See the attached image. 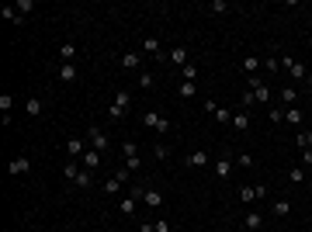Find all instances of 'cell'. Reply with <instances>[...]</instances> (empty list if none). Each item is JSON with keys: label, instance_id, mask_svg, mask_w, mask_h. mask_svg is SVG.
<instances>
[{"label": "cell", "instance_id": "7", "mask_svg": "<svg viewBox=\"0 0 312 232\" xmlns=\"http://www.w3.org/2000/svg\"><path fill=\"white\" fill-rule=\"evenodd\" d=\"M28 170H31V160H28V156H14V160L7 163V173H11V177H21V173H28Z\"/></svg>", "mask_w": 312, "mask_h": 232}, {"label": "cell", "instance_id": "43", "mask_svg": "<svg viewBox=\"0 0 312 232\" xmlns=\"http://www.w3.org/2000/svg\"><path fill=\"white\" fill-rule=\"evenodd\" d=\"M215 118H219V122H225V125H232V114H229L225 107H219V111H215Z\"/></svg>", "mask_w": 312, "mask_h": 232}, {"label": "cell", "instance_id": "6", "mask_svg": "<svg viewBox=\"0 0 312 232\" xmlns=\"http://www.w3.org/2000/svg\"><path fill=\"white\" fill-rule=\"evenodd\" d=\"M264 198H267V187H260V184L257 187H240V201H246V205L250 201H264Z\"/></svg>", "mask_w": 312, "mask_h": 232}, {"label": "cell", "instance_id": "24", "mask_svg": "<svg viewBox=\"0 0 312 232\" xmlns=\"http://www.w3.org/2000/svg\"><path fill=\"white\" fill-rule=\"evenodd\" d=\"M285 122L288 125H302V111L298 107H285Z\"/></svg>", "mask_w": 312, "mask_h": 232}, {"label": "cell", "instance_id": "41", "mask_svg": "<svg viewBox=\"0 0 312 232\" xmlns=\"http://www.w3.org/2000/svg\"><path fill=\"white\" fill-rule=\"evenodd\" d=\"M139 167H142V156H135V160H125V170H129V173H135Z\"/></svg>", "mask_w": 312, "mask_h": 232}, {"label": "cell", "instance_id": "37", "mask_svg": "<svg viewBox=\"0 0 312 232\" xmlns=\"http://www.w3.org/2000/svg\"><path fill=\"white\" fill-rule=\"evenodd\" d=\"M215 173H219V177H229V160H225V156L215 160Z\"/></svg>", "mask_w": 312, "mask_h": 232}, {"label": "cell", "instance_id": "18", "mask_svg": "<svg viewBox=\"0 0 312 232\" xmlns=\"http://www.w3.org/2000/svg\"><path fill=\"white\" fill-rule=\"evenodd\" d=\"M142 201H146L149 208H160V205H163V194H160V190H142Z\"/></svg>", "mask_w": 312, "mask_h": 232}, {"label": "cell", "instance_id": "35", "mask_svg": "<svg viewBox=\"0 0 312 232\" xmlns=\"http://www.w3.org/2000/svg\"><path fill=\"white\" fill-rule=\"evenodd\" d=\"M153 156H156V160H167V156H170V149H167L163 142H156V146H153Z\"/></svg>", "mask_w": 312, "mask_h": 232}, {"label": "cell", "instance_id": "16", "mask_svg": "<svg viewBox=\"0 0 312 232\" xmlns=\"http://www.w3.org/2000/svg\"><path fill=\"white\" fill-rule=\"evenodd\" d=\"M243 225H246L250 232H257V229H264V215H260V211H246V218H243Z\"/></svg>", "mask_w": 312, "mask_h": 232}, {"label": "cell", "instance_id": "10", "mask_svg": "<svg viewBox=\"0 0 312 232\" xmlns=\"http://www.w3.org/2000/svg\"><path fill=\"white\" fill-rule=\"evenodd\" d=\"M250 125H253L250 111H236V114H232V128H236V132H250Z\"/></svg>", "mask_w": 312, "mask_h": 232}, {"label": "cell", "instance_id": "29", "mask_svg": "<svg viewBox=\"0 0 312 232\" xmlns=\"http://www.w3.org/2000/svg\"><path fill=\"white\" fill-rule=\"evenodd\" d=\"M135 205H139L135 198H122V201H118V208H122V215H135Z\"/></svg>", "mask_w": 312, "mask_h": 232}, {"label": "cell", "instance_id": "47", "mask_svg": "<svg viewBox=\"0 0 312 232\" xmlns=\"http://www.w3.org/2000/svg\"><path fill=\"white\" fill-rule=\"evenodd\" d=\"M139 232H156V225H153V222H142V225H139Z\"/></svg>", "mask_w": 312, "mask_h": 232}, {"label": "cell", "instance_id": "40", "mask_svg": "<svg viewBox=\"0 0 312 232\" xmlns=\"http://www.w3.org/2000/svg\"><path fill=\"white\" fill-rule=\"evenodd\" d=\"M267 118H270V122H285V111H281V107H270Z\"/></svg>", "mask_w": 312, "mask_h": 232}, {"label": "cell", "instance_id": "11", "mask_svg": "<svg viewBox=\"0 0 312 232\" xmlns=\"http://www.w3.org/2000/svg\"><path fill=\"white\" fill-rule=\"evenodd\" d=\"M167 63H174V66H187V45H174V49L167 52Z\"/></svg>", "mask_w": 312, "mask_h": 232}, {"label": "cell", "instance_id": "19", "mask_svg": "<svg viewBox=\"0 0 312 232\" xmlns=\"http://www.w3.org/2000/svg\"><path fill=\"white\" fill-rule=\"evenodd\" d=\"M0 18L11 21V24H21V21H24V18L18 14V7H11V4H7V7H0Z\"/></svg>", "mask_w": 312, "mask_h": 232}, {"label": "cell", "instance_id": "20", "mask_svg": "<svg viewBox=\"0 0 312 232\" xmlns=\"http://www.w3.org/2000/svg\"><path fill=\"white\" fill-rule=\"evenodd\" d=\"M240 66H243V73H246V76H257V69H260L264 63H257V56H246Z\"/></svg>", "mask_w": 312, "mask_h": 232}, {"label": "cell", "instance_id": "23", "mask_svg": "<svg viewBox=\"0 0 312 232\" xmlns=\"http://www.w3.org/2000/svg\"><path fill=\"white\" fill-rule=\"evenodd\" d=\"M291 211V201H274V205H270V215H278V218H285Z\"/></svg>", "mask_w": 312, "mask_h": 232}, {"label": "cell", "instance_id": "12", "mask_svg": "<svg viewBox=\"0 0 312 232\" xmlns=\"http://www.w3.org/2000/svg\"><path fill=\"white\" fill-rule=\"evenodd\" d=\"M66 152H69V156H84V152H87V139H66Z\"/></svg>", "mask_w": 312, "mask_h": 232}, {"label": "cell", "instance_id": "5", "mask_svg": "<svg viewBox=\"0 0 312 232\" xmlns=\"http://www.w3.org/2000/svg\"><path fill=\"white\" fill-rule=\"evenodd\" d=\"M281 66L295 76V80H305V76H309V69H305V63H298V59H291V56H285L281 59Z\"/></svg>", "mask_w": 312, "mask_h": 232}, {"label": "cell", "instance_id": "26", "mask_svg": "<svg viewBox=\"0 0 312 232\" xmlns=\"http://www.w3.org/2000/svg\"><path fill=\"white\" fill-rule=\"evenodd\" d=\"M180 73H184V80H187V84H198V66H191V63H187V66H180Z\"/></svg>", "mask_w": 312, "mask_h": 232}, {"label": "cell", "instance_id": "2", "mask_svg": "<svg viewBox=\"0 0 312 232\" xmlns=\"http://www.w3.org/2000/svg\"><path fill=\"white\" fill-rule=\"evenodd\" d=\"M142 122H146V128H153V132H160V135H167V132H170V122L163 118L160 111H146V114H142Z\"/></svg>", "mask_w": 312, "mask_h": 232}, {"label": "cell", "instance_id": "15", "mask_svg": "<svg viewBox=\"0 0 312 232\" xmlns=\"http://www.w3.org/2000/svg\"><path fill=\"white\" fill-rule=\"evenodd\" d=\"M187 167H208V152H205V149L187 152Z\"/></svg>", "mask_w": 312, "mask_h": 232}, {"label": "cell", "instance_id": "42", "mask_svg": "<svg viewBox=\"0 0 312 232\" xmlns=\"http://www.w3.org/2000/svg\"><path fill=\"white\" fill-rule=\"evenodd\" d=\"M298 146H305V149H312V132H298Z\"/></svg>", "mask_w": 312, "mask_h": 232}, {"label": "cell", "instance_id": "9", "mask_svg": "<svg viewBox=\"0 0 312 232\" xmlns=\"http://www.w3.org/2000/svg\"><path fill=\"white\" fill-rule=\"evenodd\" d=\"M146 52L153 56V59H160V63H167V52H163V45H160V38H146Z\"/></svg>", "mask_w": 312, "mask_h": 232}, {"label": "cell", "instance_id": "49", "mask_svg": "<svg viewBox=\"0 0 312 232\" xmlns=\"http://www.w3.org/2000/svg\"><path fill=\"white\" fill-rule=\"evenodd\" d=\"M257 232H264V229H257Z\"/></svg>", "mask_w": 312, "mask_h": 232}, {"label": "cell", "instance_id": "27", "mask_svg": "<svg viewBox=\"0 0 312 232\" xmlns=\"http://www.w3.org/2000/svg\"><path fill=\"white\" fill-rule=\"evenodd\" d=\"M11 107H14V97L11 94H0V111H4V118H11Z\"/></svg>", "mask_w": 312, "mask_h": 232}, {"label": "cell", "instance_id": "22", "mask_svg": "<svg viewBox=\"0 0 312 232\" xmlns=\"http://www.w3.org/2000/svg\"><path fill=\"white\" fill-rule=\"evenodd\" d=\"M24 111H28V114H35V118H38V114H42V111H45V104H42V101H38V97H28V104H24Z\"/></svg>", "mask_w": 312, "mask_h": 232}, {"label": "cell", "instance_id": "39", "mask_svg": "<svg viewBox=\"0 0 312 232\" xmlns=\"http://www.w3.org/2000/svg\"><path fill=\"white\" fill-rule=\"evenodd\" d=\"M236 163H240V167H246V170H250V167H253V156H250V152H240V156H236Z\"/></svg>", "mask_w": 312, "mask_h": 232}, {"label": "cell", "instance_id": "17", "mask_svg": "<svg viewBox=\"0 0 312 232\" xmlns=\"http://www.w3.org/2000/svg\"><path fill=\"white\" fill-rule=\"evenodd\" d=\"M139 66H142V56L139 52H125L122 56V69H139Z\"/></svg>", "mask_w": 312, "mask_h": 232}, {"label": "cell", "instance_id": "1", "mask_svg": "<svg viewBox=\"0 0 312 232\" xmlns=\"http://www.w3.org/2000/svg\"><path fill=\"white\" fill-rule=\"evenodd\" d=\"M129 104H132V94L129 90H118V97H114V104L108 107V114H111L114 122H122L125 114H129Z\"/></svg>", "mask_w": 312, "mask_h": 232}, {"label": "cell", "instance_id": "32", "mask_svg": "<svg viewBox=\"0 0 312 232\" xmlns=\"http://www.w3.org/2000/svg\"><path fill=\"white\" fill-rule=\"evenodd\" d=\"M288 180H291V184H302V180H305V167H291V170H288Z\"/></svg>", "mask_w": 312, "mask_h": 232}, {"label": "cell", "instance_id": "45", "mask_svg": "<svg viewBox=\"0 0 312 232\" xmlns=\"http://www.w3.org/2000/svg\"><path fill=\"white\" fill-rule=\"evenodd\" d=\"M153 225H156V232H170V222H167V218H160V222H153Z\"/></svg>", "mask_w": 312, "mask_h": 232}, {"label": "cell", "instance_id": "33", "mask_svg": "<svg viewBox=\"0 0 312 232\" xmlns=\"http://www.w3.org/2000/svg\"><path fill=\"white\" fill-rule=\"evenodd\" d=\"M153 84H156V76H153L149 69H146V73H139V87H142V90H149Z\"/></svg>", "mask_w": 312, "mask_h": 232}, {"label": "cell", "instance_id": "13", "mask_svg": "<svg viewBox=\"0 0 312 232\" xmlns=\"http://www.w3.org/2000/svg\"><path fill=\"white\" fill-rule=\"evenodd\" d=\"M76 76H80V69H76L73 63H63V66H59V80H63V84H76Z\"/></svg>", "mask_w": 312, "mask_h": 232}, {"label": "cell", "instance_id": "38", "mask_svg": "<svg viewBox=\"0 0 312 232\" xmlns=\"http://www.w3.org/2000/svg\"><path fill=\"white\" fill-rule=\"evenodd\" d=\"M14 7H18V14H21V18H24V14H28V11H31V7H35V4H31V0H18V4H14Z\"/></svg>", "mask_w": 312, "mask_h": 232}, {"label": "cell", "instance_id": "25", "mask_svg": "<svg viewBox=\"0 0 312 232\" xmlns=\"http://www.w3.org/2000/svg\"><path fill=\"white\" fill-rule=\"evenodd\" d=\"M122 156H125V160H135V156H139V146H135L132 139H129V142H122Z\"/></svg>", "mask_w": 312, "mask_h": 232}, {"label": "cell", "instance_id": "21", "mask_svg": "<svg viewBox=\"0 0 312 232\" xmlns=\"http://www.w3.org/2000/svg\"><path fill=\"white\" fill-rule=\"evenodd\" d=\"M59 59H63V63H73V59H76V45H73V42H63V49H59Z\"/></svg>", "mask_w": 312, "mask_h": 232}, {"label": "cell", "instance_id": "31", "mask_svg": "<svg viewBox=\"0 0 312 232\" xmlns=\"http://www.w3.org/2000/svg\"><path fill=\"white\" fill-rule=\"evenodd\" d=\"M177 94H180V97H194V94H198V84H187V80H184V84L177 87Z\"/></svg>", "mask_w": 312, "mask_h": 232}, {"label": "cell", "instance_id": "4", "mask_svg": "<svg viewBox=\"0 0 312 232\" xmlns=\"http://www.w3.org/2000/svg\"><path fill=\"white\" fill-rule=\"evenodd\" d=\"M250 90H253L257 104H270V87L260 80V76H250Z\"/></svg>", "mask_w": 312, "mask_h": 232}, {"label": "cell", "instance_id": "28", "mask_svg": "<svg viewBox=\"0 0 312 232\" xmlns=\"http://www.w3.org/2000/svg\"><path fill=\"white\" fill-rule=\"evenodd\" d=\"M281 101H285L288 107H295V101H298V90H295V87H285V90H281Z\"/></svg>", "mask_w": 312, "mask_h": 232}, {"label": "cell", "instance_id": "46", "mask_svg": "<svg viewBox=\"0 0 312 232\" xmlns=\"http://www.w3.org/2000/svg\"><path fill=\"white\" fill-rule=\"evenodd\" d=\"M302 167H312V149H305V152H302Z\"/></svg>", "mask_w": 312, "mask_h": 232}, {"label": "cell", "instance_id": "36", "mask_svg": "<svg viewBox=\"0 0 312 232\" xmlns=\"http://www.w3.org/2000/svg\"><path fill=\"white\" fill-rule=\"evenodd\" d=\"M76 173H80V167H76V163H66V167H63V177H66V180H76Z\"/></svg>", "mask_w": 312, "mask_h": 232}, {"label": "cell", "instance_id": "34", "mask_svg": "<svg viewBox=\"0 0 312 232\" xmlns=\"http://www.w3.org/2000/svg\"><path fill=\"white\" fill-rule=\"evenodd\" d=\"M90 180H94V177H90V170H80L73 184H76V187H90Z\"/></svg>", "mask_w": 312, "mask_h": 232}, {"label": "cell", "instance_id": "14", "mask_svg": "<svg viewBox=\"0 0 312 232\" xmlns=\"http://www.w3.org/2000/svg\"><path fill=\"white\" fill-rule=\"evenodd\" d=\"M97 167H101V152H97V149H87V152H84V170L94 173Z\"/></svg>", "mask_w": 312, "mask_h": 232}, {"label": "cell", "instance_id": "8", "mask_svg": "<svg viewBox=\"0 0 312 232\" xmlns=\"http://www.w3.org/2000/svg\"><path fill=\"white\" fill-rule=\"evenodd\" d=\"M129 180V170H118V173H114V177H108L104 180V190H108V194H118V187Z\"/></svg>", "mask_w": 312, "mask_h": 232}, {"label": "cell", "instance_id": "48", "mask_svg": "<svg viewBox=\"0 0 312 232\" xmlns=\"http://www.w3.org/2000/svg\"><path fill=\"white\" fill-rule=\"evenodd\" d=\"M305 84H309V90H312V73H309V76H305Z\"/></svg>", "mask_w": 312, "mask_h": 232}, {"label": "cell", "instance_id": "30", "mask_svg": "<svg viewBox=\"0 0 312 232\" xmlns=\"http://www.w3.org/2000/svg\"><path fill=\"white\" fill-rule=\"evenodd\" d=\"M208 14H229V4H225V0H212V4H208Z\"/></svg>", "mask_w": 312, "mask_h": 232}, {"label": "cell", "instance_id": "3", "mask_svg": "<svg viewBox=\"0 0 312 232\" xmlns=\"http://www.w3.org/2000/svg\"><path fill=\"white\" fill-rule=\"evenodd\" d=\"M87 146L101 152V149H108V146H111V139H108V132H104V128H97V125H90V132H87Z\"/></svg>", "mask_w": 312, "mask_h": 232}, {"label": "cell", "instance_id": "44", "mask_svg": "<svg viewBox=\"0 0 312 232\" xmlns=\"http://www.w3.org/2000/svg\"><path fill=\"white\" fill-rule=\"evenodd\" d=\"M264 69H270V73L281 69V59H264Z\"/></svg>", "mask_w": 312, "mask_h": 232}]
</instances>
